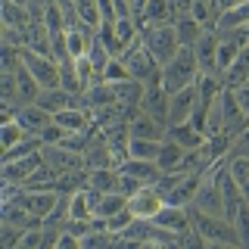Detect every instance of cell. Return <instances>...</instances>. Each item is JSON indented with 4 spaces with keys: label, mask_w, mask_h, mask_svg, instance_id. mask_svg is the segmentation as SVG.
Instances as JSON below:
<instances>
[{
    "label": "cell",
    "mask_w": 249,
    "mask_h": 249,
    "mask_svg": "<svg viewBox=\"0 0 249 249\" xmlns=\"http://www.w3.org/2000/svg\"><path fill=\"white\" fill-rule=\"evenodd\" d=\"M233 228H237V233H240V243L249 246V199L240 206L237 218H233Z\"/></svg>",
    "instance_id": "cell-31"
},
{
    "label": "cell",
    "mask_w": 249,
    "mask_h": 249,
    "mask_svg": "<svg viewBox=\"0 0 249 249\" xmlns=\"http://www.w3.org/2000/svg\"><path fill=\"white\" fill-rule=\"evenodd\" d=\"M233 156H249V128L243 131V134L233 137L231 150H228V159H233Z\"/></svg>",
    "instance_id": "cell-34"
},
{
    "label": "cell",
    "mask_w": 249,
    "mask_h": 249,
    "mask_svg": "<svg viewBox=\"0 0 249 249\" xmlns=\"http://www.w3.org/2000/svg\"><path fill=\"white\" fill-rule=\"evenodd\" d=\"M25 137H28V131L22 128V122H19V119H10V122L0 124V146H3V150H10V146L22 143Z\"/></svg>",
    "instance_id": "cell-24"
},
{
    "label": "cell",
    "mask_w": 249,
    "mask_h": 249,
    "mask_svg": "<svg viewBox=\"0 0 249 249\" xmlns=\"http://www.w3.org/2000/svg\"><path fill=\"white\" fill-rule=\"evenodd\" d=\"M131 221H134V215H131V209H122V212H115V215H109L106 218V228L119 237L122 231H128L131 228Z\"/></svg>",
    "instance_id": "cell-30"
},
{
    "label": "cell",
    "mask_w": 249,
    "mask_h": 249,
    "mask_svg": "<svg viewBox=\"0 0 249 249\" xmlns=\"http://www.w3.org/2000/svg\"><path fill=\"white\" fill-rule=\"evenodd\" d=\"M196 97H199L196 81L187 84V88H181L178 93H171V100H168V124H184V122H190L193 109H196Z\"/></svg>",
    "instance_id": "cell-5"
},
{
    "label": "cell",
    "mask_w": 249,
    "mask_h": 249,
    "mask_svg": "<svg viewBox=\"0 0 249 249\" xmlns=\"http://www.w3.org/2000/svg\"><path fill=\"white\" fill-rule=\"evenodd\" d=\"M119 171H124V175H131V178H137L143 187H150V184H156L162 178V168L156 165L153 159H134V156H128V159L119 165Z\"/></svg>",
    "instance_id": "cell-10"
},
{
    "label": "cell",
    "mask_w": 249,
    "mask_h": 249,
    "mask_svg": "<svg viewBox=\"0 0 249 249\" xmlns=\"http://www.w3.org/2000/svg\"><path fill=\"white\" fill-rule=\"evenodd\" d=\"M140 187H143V184H140L137 178H131V175H124V171H122V181H119V193H124V196H134V193L140 190Z\"/></svg>",
    "instance_id": "cell-35"
},
{
    "label": "cell",
    "mask_w": 249,
    "mask_h": 249,
    "mask_svg": "<svg viewBox=\"0 0 249 249\" xmlns=\"http://www.w3.org/2000/svg\"><path fill=\"white\" fill-rule=\"evenodd\" d=\"M131 3V13H134V19L140 22V16H143V10H146V3H150V0H128Z\"/></svg>",
    "instance_id": "cell-38"
},
{
    "label": "cell",
    "mask_w": 249,
    "mask_h": 249,
    "mask_svg": "<svg viewBox=\"0 0 249 249\" xmlns=\"http://www.w3.org/2000/svg\"><path fill=\"white\" fill-rule=\"evenodd\" d=\"M184 156H187V146H181L178 140L165 137V140H162L159 156H156V165H159L162 171H178V165L184 162Z\"/></svg>",
    "instance_id": "cell-17"
},
{
    "label": "cell",
    "mask_w": 249,
    "mask_h": 249,
    "mask_svg": "<svg viewBox=\"0 0 249 249\" xmlns=\"http://www.w3.org/2000/svg\"><path fill=\"white\" fill-rule=\"evenodd\" d=\"M159 228H165V231H175V233H181L190 228V212H187V206H162L159 209V215L153 218Z\"/></svg>",
    "instance_id": "cell-13"
},
{
    "label": "cell",
    "mask_w": 249,
    "mask_h": 249,
    "mask_svg": "<svg viewBox=\"0 0 249 249\" xmlns=\"http://www.w3.org/2000/svg\"><path fill=\"white\" fill-rule=\"evenodd\" d=\"M190 224L206 237L209 246H224V243L237 246L240 243V233L233 228V221H228L224 215H209V212H199V209L190 206Z\"/></svg>",
    "instance_id": "cell-3"
},
{
    "label": "cell",
    "mask_w": 249,
    "mask_h": 249,
    "mask_svg": "<svg viewBox=\"0 0 249 249\" xmlns=\"http://www.w3.org/2000/svg\"><path fill=\"white\" fill-rule=\"evenodd\" d=\"M22 206L28 209L31 215H37V218H47L56 209V202H59V190H22Z\"/></svg>",
    "instance_id": "cell-8"
},
{
    "label": "cell",
    "mask_w": 249,
    "mask_h": 249,
    "mask_svg": "<svg viewBox=\"0 0 249 249\" xmlns=\"http://www.w3.org/2000/svg\"><path fill=\"white\" fill-rule=\"evenodd\" d=\"M233 97H237V103H240V109L249 115V81H243L240 88H233Z\"/></svg>",
    "instance_id": "cell-36"
},
{
    "label": "cell",
    "mask_w": 249,
    "mask_h": 249,
    "mask_svg": "<svg viewBox=\"0 0 249 249\" xmlns=\"http://www.w3.org/2000/svg\"><path fill=\"white\" fill-rule=\"evenodd\" d=\"M16 119L22 122V128H25L28 134H41V128L53 122V115L47 112L44 106H37V103H25V106L16 109Z\"/></svg>",
    "instance_id": "cell-12"
},
{
    "label": "cell",
    "mask_w": 249,
    "mask_h": 249,
    "mask_svg": "<svg viewBox=\"0 0 249 249\" xmlns=\"http://www.w3.org/2000/svg\"><path fill=\"white\" fill-rule=\"evenodd\" d=\"M140 28V41H143V47L156 56V62L159 66H165L168 59H175L178 47H181V41H178V31H175V22H143Z\"/></svg>",
    "instance_id": "cell-2"
},
{
    "label": "cell",
    "mask_w": 249,
    "mask_h": 249,
    "mask_svg": "<svg viewBox=\"0 0 249 249\" xmlns=\"http://www.w3.org/2000/svg\"><path fill=\"white\" fill-rule=\"evenodd\" d=\"M44 140V143H59L62 137H66V128H62V124H56V122H50V124H44L41 128V134H37Z\"/></svg>",
    "instance_id": "cell-33"
},
{
    "label": "cell",
    "mask_w": 249,
    "mask_h": 249,
    "mask_svg": "<svg viewBox=\"0 0 249 249\" xmlns=\"http://www.w3.org/2000/svg\"><path fill=\"white\" fill-rule=\"evenodd\" d=\"M59 81H62V88H66L69 93H81L84 90L81 78H78V72H75V59H62L59 62Z\"/></svg>",
    "instance_id": "cell-26"
},
{
    "label": "cell",
    "mask_w": 249,
    "mask_h": 249,
    "mask_svg": "<svg viewBox=\"0 0 249 249\" xmlns=\"http://www.w3.org/2000/svg\"><path fill=\"white\" fill-rule=\"evenodd\" d=\"M243 31H246V37H249V25H243Z\"/></svg>",
    "instance_id": "cell-40"
},
{
    "label": "cell",
    "mask_w": 249,
    "mask_h": 249,
    "mask_svg": "<svg viewBox=\"0 0 249 249\" xmlns=\"http://www.w3.org/2000/svg\"><path fill=\"white\" fill-rule=\"evenodd\" d=\"M199 62H196V50L193 47H178L175 59H168L165 66H162V88H165L168 93H178L181 88H187V84H193L199 78Z\"/></svg>",
    "instance_id": "cell-1"
},
{
    "label": "cell",
    "mask_w": 249,
    "mask_h": 249,
    "mask_svg": "<svg viewBox=\"0 0 249 249\" xmlns=\"http://www.w3.org/2000/svg\"><path fill=\"white\" fill-rule=\"evenodd\" d=\"M168 137L178 140V143L187 146V150H196V146H202V140H206V134H202V131H196L190 122H184V124H168Z\"/></svg>",
    "instance_id": "cell-21"
},
{
    "label": "cell",
    "mask_w": 249,
    "mask_h": 249,
    "mask_svg": "<svg viewBox=\"0 0 249 249\" xmlns=\"http://www.w3.org/2000/svg\"><path fill=\"white\" fill-rule=\"evenodd\" d=\"M90 119H93V112L90 109H81V106H69V109H62V112H53V122L62 124L66 134L69 131H88Z\"/></svg>",
    "instance_id": "cell-15"
},
{
    "label": "cell",
    "mask_w": 249,
    "mask_h": 249,
    "mask_svg": "<svg viewBox=\"0 0 249 249\" xmlns=\"http://www.w3.org/2000/svg\"><path fill=\"white\" fill-rule=\"evenodd\" d=\"M218 41H221L218 31L215 28H206V31H202V37L196 41V47H193V50H196V62H199V72L202 75H221V72H218Z\"/></svg>",
    "instance_id": "cell-7"
},
{
    "label": "cell",
    "mask_w": 249,
    "mask_h": 249,
    "mask_svg": "<svg viewBox=\"0 0 249 249\" xmlns=\"http://www.w3.org/2000/svg\"><path fill=\"white\" fill-rule=\"evenodd\" d=\"M103 78L109 84H122V81H128L131 72H128V66H124V59L122 56H112L109 59V66L103 69Z\"/></svg>",
    "instance_id": "cell-29"
},
{
    "label": "cell",
    "mask_w": 249,
    "mask_h": 249,
    "mask_svg": "<svg viewBox=\"0 0 249 249\" xmlns=\"http://www.w3.org/2000/svg\"><path fill=\"white\" fill-rule=\"evenodd\" d=\"M221 81H224V88H231V90L240 88L243 81H249V44L240 50V56L233 59V66L221 75Z\"/></svg>",
    "instance_id": "cell-19"
},
{
    "label": "cell",
    "mask_w": 249,
    "mask_h": 249,
    "mask_svg": "<svg viewBox=\"0 0 249 249\" xmlns=\"http://www.w3.org/2000/svg\"><path fill=\"white\" fill-rule=\"evenodd\" d=\"M41 156H44V162H47L53 171H56V175L88 168L84 153H75V150H69V146H62V143H44V146H41Z\"/></svg>",
    "instance_id": "cell-4"
},
{
    "label": "cell",
    "mask_w": 249,
    "mask_h": 249,
    "mask_svg": "<svg viewBox=\"0 0 249 249\" xmlns=\"http://www.w3.org/2000/svg\"><path fill=\"white\" fill-rule=\"evenodd\" d=\"M119 181H122V171H119V168H90V175H88V190L115 193V190H119Z\"/></svg>",
    "instance_id": "cell-16"
},
{
    "label": "cell",
    "mask_w": 249,
    "mask_h": 249,
    "mask_svg": "<svg viewBox=\"0 0 249 249\" xmlns=\"http://www.w3.org/2000/svg\"><path fill=\"white\" fill-rule=\"evenodd\" d=\"M162 206H165V196H162L153 184L150 187H140L134 196H128V209H131V215H134V218H150V221H153V218L159 215Z\"/></svg>",
    "instance_id": "cell-6"
},
{
    "label": "cell",
    "mask_w": 249,
    "mask_h": 249,
    "mask_svg": "<svg viewBox=\"0 0 249 249\" xmlns=\"http://www.w3.org/2000/svg\"><path fill=\"white\" fill-rule=\"evenodd\" d=\"M75 97L78 93H69L66 88H44L41 93H37V100L35 103L37 106H44L47 112H62V109H69V106H75Z\"/></svg>",
    "instance_id": "cell-14"
},
{
    "label": "cell",
    "mask_w": 249,
    "mask_h": 249,
    "mask_svg": "<svg viewBox=\"0 0 249 249\" xmlns=\"http://www.w3.org/2000/svg\"><path fill=\"white\" fill-rule=\"evenodd\" d=\"M19 249H44V228H28L22 233Z\"/></svg>",
    "instance_id": "cell-32"
},
{
    "label": "cell",
    "mask_w": 249,
    "mask_h": 249,
    "mask_svg": "<svg viewBox=\"0 0 249 249\" xmlns=\"http://www.w3.org/2000/svg\"><path fill=\"white\" fill-rule=\"evenodd\" d=\"M75 10H78V16H81V19L88 22L90 28H97L100 22H103V16H100V3H97V0H75Z\"/></svg>",
    "instance_id": "cell-28"
},
{
    "label": "cell",
    "mask_w": 249,
    "mask_h": 249,
    "mask_svg": "<svg viewBox=\"0 0 249 249\" xmlns=\"http://www.w3.org/2000/svg\"><path fill=\"white\" fill-rule=\"evenodd\" d=\"M243 25H249V0L224 10L215 22V31H231V28H243Z\"/></svg>",
    "instance_id": "cell-18"
},
{
    "label": "cell",
    "mask_w": 249,
    "mask_h": 249,
    "mask_svg": "<svg viewBox=\"0 0 249 249\" xmlns=\"http://www.w3.org/2000/svg\"><path fill=\"white\" fill-rule=\"evenodd\" d=\"M193 3H196V0H171V13H175V19H178V16H190Z\"/></svg>",
    "instance_id": "cell-37"
},
{
    "label": "cell",
    "mask_w": 249,
    "mask_h": 249,
    "mask_svg": "<svg viewBox=\"0 0 249 249\" xmlns=\"http://www.w3.org/2000/svg\"><path fill=\"white\" fill-rule=\"evenodd\" d=\"M162 150V140H146V137H131V150L128 156H134V159H153L159 156Z\"/></svg>",
    "instance_id": "cell-25"
},
{
    "label": "cell",
    "mask_w": 249,
    "mask_h": 249,
    "mask_svg": "<svg viewBox=\"0 0 249 249\" xmlns=\"http://www.w3.org/2000/svg\"><path fill=\"white\" fill-rule=\"evenodd\" d=\"M0 16H3V25H16V28H28L31 25L28 6L19 3V0H3V3H0Z\"/></svg>",
    "instance_id": "cell-20"
},
{
    "label": "cell",
    "mask_w": 249,
    "mask_h": 249,
    "mask_svg": "<svg viewBox=\"0 0 249 249\" xmlns=\"http://www.w3.org/2000/svg\"><path fill=\"white\" fill-rule=\"evenodd\" d=\"M143 22H175V13H171V0H150L137 25H143Z\"/></svg>",
    "instance_id": "cell-23"
},
{
    "label": "cell",
    "mask_w": 249,
    "mask_h": 249,
    "mask_svg": "<svg viewBox=\"0 0 249 249\" xmlns=\"http://www.w3.org/2000/svg\"><path fill=\"white\" fill-rule=\"evenodd\" d=\"M128 124H131V137H146V140H165V137H168V131H165L168 124L159 122V119H156V115H150V112H143V109H140V112H137Z\"/></svg>",
    "instance_id": "cell-9"
},
{
    "label": "cell",
    "mask_w": 249,
    "mask_h": 249,
    "mask_svg": "<svg viewBox=\"0 0 249 249\" xmlns=\"http://www.w3.org/2000/svg\"><path fill=\"white\" fill-rule=\"evenodd\" d=\"M215 3H218V10H231V6H237V3H243V0H215Z\"/></svg>",
    "instance_id": "cell-39"
},
{
    "label": "cell",
    "mask_w": 249,
    "mask_h": 249,
    "mask_svg": "<svg viewBox=\"0 0 249 249\" xmlns=\"http://www.w3.org/2000/svg\"><path fill=\"white\" fill-rule=\"evenodd\" d=\"M44 165V156L41 150L25 156V159H13V162H3V181H16V184H25L31 175H35V168Z\"/></svg>",
    "instance_id": "cell-11"
},
{
    "label": "cell",
    "mask_w": 249,
    "mask_h": 249,
    "mask_svg": "<svg viewBox=\"0 0 249 249\" xmlns=\"http://www.w3.org/2000/svg\"><path fill=\"white\" fill-rule=\"evenodd\" d=\"M88 56H90L93 66H97V72H103V69L109 66V59H112V53L106 50V44L100 41V35H93L90 37V47H88Z\"/></svg>",
    "instance_id": "cell-27"
},
{
    "label": "cell",
    "mask_w": 249,
    "mask_h": 249,
    "mask_svg": "<svg viewBox=\"0 0 249 249\" xmlns=\"http://www.w3.org/2000/svg\"><path fill=\"white\" fill-rule=\"evenodd\" d=\"M175 31H178V41H181L184 47H196V41L202 37L206 28H202L193 16H178V19H175Z\"/></svg>",
    "instance_id": "cell-22"
}]
</instances>
